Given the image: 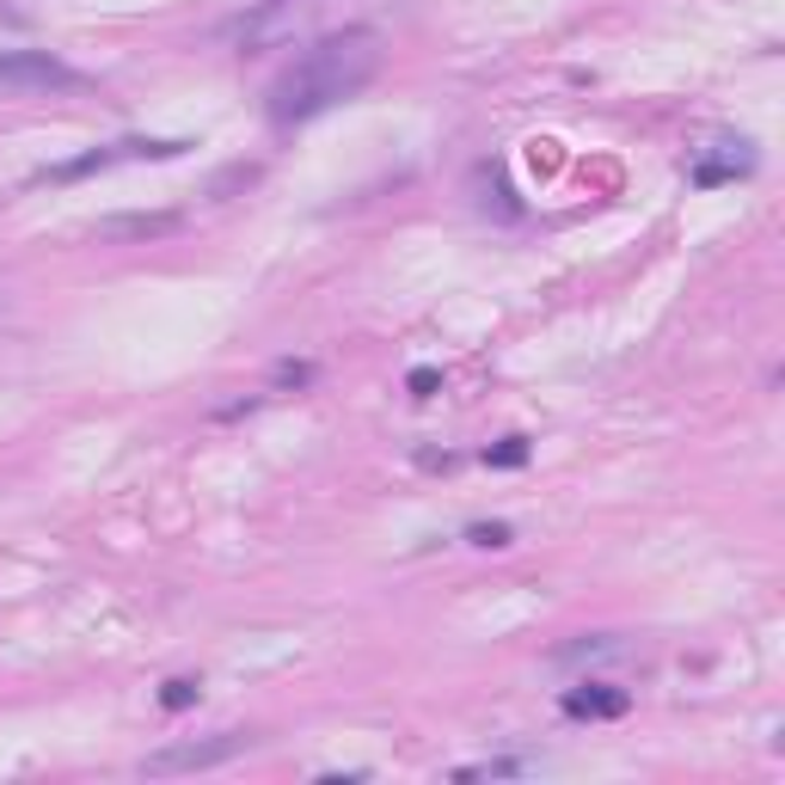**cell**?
Instances as JSON below:
<instances>
[{
    "label": "cell",
    "instance_id": "cell-11",
    "mask_svg": "<svg viewBox=\"0 0 785 785\" xmlns=\"http://www.w3.org/2000/svg\"><path fill=\"white\" fill-rule=\"evenodd\" d=\"M313 381V362H283L276 369V387H308Z\"/></svg>",
    "mask_w": 785,
    "mask_h": 785
},
{
    "label": "cell",
    "instance_id": "cell-6",
    "mask_svg": "<svg viewBox=\"0 0 785 785\" xmlns=\"http://www.w3.org/2000/svg\"><path fill=\"white\" fill-rule=\"evenodd\" d=\"M755 166V154L749 148H743V154H718V160H694V172H687V178H694V185H724V178H743V172Z\"/></svg>",
    "mask_w": 785,
    "mask_h": 785
},
{
    "label": "cell",
    "instance_id": "cell-1",
    "mask_svg": "<svg viewBox=\"0 0 785 785\" xmlns=\"http://www.w3.org/2000/svg\"><path fill=\"white\" fill-rule=\"evenodd\" d=\"M375 68H381L375 32H362V25L332 32V37H320V43H308L289 68L276 74L271 92H264V111H271L276 129H295V123L320 117L332 104L357 99L362 86L375 80Z\"/></svg>",
    "mask_w": 785,
    "mask_h": 785
},
{
    "label": "cell",
    "instance_id": "cell-7",
    "mask_svg": "<svg viewBox=\"0 0 785 785\" xmlns=\"http://www.w3.org/2000/svg\"><path fill=\"white\" fill-rule=\"evenodd\" d=\"M178 227V215H123V222H104L99 234L117 239V234H172Z\"/></svg>",
    "mask_w": 785,
    "mask_h": 785
},
{
    "label": "cell",
    "instance_id": "cell-4",
    "mask_svg": "<svg viewBox=\"0 0 785 785\" xmlns=\"http://www.w3.org/2000/svg\"><path fill=\"white\" fill-rule=\"evenodd\" d=\"M55 86H80V74L50 50H0V92H55Z\"/></svg>",
    "mask_w": 785,
    "mask_h": 785
},
{
    "label": "cell",
    "instance_id": "cell-5",
    "mask_svg": "<svg viewBox=\"0 0 785 785\" xmlns=\"http://www.w3.org/2000/svg\"><path fill=\"white\" fill-rule=\"evenodd\" d=\"M626 706L632 700L620 694V687H608V682H583V687L564 694V712H571V718H620Z\"/></svg>",
    "mask_w": 785,
    "mask_h": 785
},
{
    "label": "cell",
    "instance_id": "cell-2",
    "mask_svg": "<svg viewBox=\"0 0 785 785\" xmlns=\"http://www.w3.org/2000/svg\"><path fill=\"white\" fill-rule=\"evenodd\" d=\"M190 141H111V148H92V154L68 160V166H50V172H37L32 185H68V178H86V172H104V166H123V160H178Z\"/></svg>",
    "mask_w": 785,
    "mask_h": 785
},
{
    "label": "cell",
    "instance_id": "cell-8",
    "mask_svg": "<svg viewBox=\"0 0 785 785\" xmlns=\"http://www.w3.org/2000/svg\"><path fill=\"white\" fill-rule=\"evenodd\" d=\"M197 694H203V687L190 682V675H172V682L160 687V706H166V712H185V706H197Z\"/></svg>",
    "mask_w": 785,
    "mask_h": 785
},
{
    "label": "cell",
    "instance_id": "cell-12",
    "mask_svg": "<svg viewBox=\"0 0 785 785\" xmlns=\"http://www.w3.org/2000/svg\"><path fill=\"white\" fill-rule=\"evenodd\" d=\"M406 387H411V399H429V392L443 387V375H436V369H411V381H406Z\"/></svg>",
    "mask_w": 785,
    "mask_h": 785
},
{
    "label": "cell",
    "instance_id": "cell-10",
    "mask_svg": "<svg viewBox=\"0 0 785 785\" xmlns=\"http://www.w3.org/2000/svg\"><path fill=\"white\" fill-rule=\"evenodd\" d=\"M485 461H491V466H522V461H528V436H503Z\"/></svg>",
    "mask_w": 785,
    "mask_h": 785
},
{
    "label": "cell",
    "instance_id": "cell-3",
    "mask_svg": "<svg viewBox=\"0 0 785 785\" xmlns=\"http://www.w3.org/2000/svg\"><path fill=\"white\" fill-rule=\"evenodd\" d=\"M246 743H252V736H239V731L197 736V743H172V749H154V755H148V761H141V773H154V780H166V773H203V768H222V761H234Z\"/></svg>",
    "mask_w": 785,
    "mask_h": 785
},
{
    "label": "cell",
    "instance_id": "cell-9",
    "mask_svg": "<svg viewBox=\"0 0 785 785\" xmlns=\"http://www.w3.org/2000/svg\"><path fill=\"white\" fill-rule=\"evenodd\" d=\"M466 540H473V547H510L515 534H510V522H473Z\"/></svg>",
    "mask_w": 785,
    "mask_h": 785
}]
</instances>
